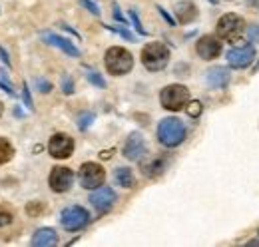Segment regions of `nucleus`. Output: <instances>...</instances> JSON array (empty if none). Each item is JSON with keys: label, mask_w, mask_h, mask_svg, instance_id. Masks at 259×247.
I'll use <instances>...</instances> for the list:
<instances>
[{"label": "nucleus", "mask_w": 259, "mask_h": 247, "mask_svg": "<svg viewBox=\"0 0 259 247\" xmlns=\"http://www.w3.org/2000/svg\"><path fill=\"white\" fill-rule=\"evenodd\" d=\"M104 64L112 76H126L134 68V56L122 46H112L104 54Z\"/></svg>", "instance_id": "1"}, {"label": "nucleus", "mask_w": 259, "mask_h": 247, "mask_svg": "<svg viewBox=\"0 0 259 247\" xmlns=\"http://www.w3.org/2000/svg\"><path fill=\"white\" fill-rule=\"evenodd\" d=\"M158 140L165 148H178L186 140V126L178 118H163L158 124Z\"/></svg>", "instance_id": "2"}, {"label": "nucleus", "mask_w": 259, "mask_h": 247, "mask_svg": "<svg viewBox=\"0 0 259 247\" xmlns=\"http://www.w3.org/2000/svg\"><path fill=\"white\" fill-rule=\"evenodd\" d=\"M142 64L150 72H160L169 64V48L162 42H150L142 50Z\"/></svg>", "instance_id": "3"}, {"label": "nucleus", "mask_w": 259, "mask_h": 247, "mask_svg": "<svg viewBox=\"0 0 259 247\" xmlns=\"http://www.w3.org/2000/svg\"><path fill=\"white\" fill-rule=\"evenodd\" d=\"M160 102H162V108H165V110L180 112L190 102V90L182 84H169L160 92Z\"/></svg>", "instance_id": "4"}, {"label": "nucleus", "mask_w": 259, "mask_h": 247, "mask_svg": "<svg viewBox=\"0 0 259 247\" xmlns=\"http://www.w3.org/2000/svg\"><path fill=\"white\" fill-rule=\"evenodd\" d=\"M90 223V214L82 205H70L64 208L60 214V225L66 231H80Z\"/></svg>", "instance_id": "5"}, {"label": "nucleus", "mask_w": 259, "mask_h": 247, "mask_svg": "<svg viewBox=\"0 0 259 247\" xmlns=\"http://www.w3.org/2000/svg\"><path fill=\"white\" fill-rule=\"evenodd\" d=\"M78 180L84 189H96L100 185H104L106 172L96 161H86V163H82V168L78 172Z\"/></svg>", "instance_id": "6"}, {"label": "nucleus", "mask_w": 259, "mask_h": 247, "mask_svg": "<svg viewBox=\"0 0 259 247\" xmlns=\"http://www.w3.org/2000/svg\"><path fill=\"white\" fill-rule=\"evenodd\" d=\"M245 28V22L239 14H224L220 20H218V36L222 40H235L241 36V32Z\"/></svg>", "instance_id": "7"}, {"label": "nucleus", "mask_w": 259, "mask_h": 247, "mask_svg": "<svg viewBox=\"0 0 259 247\" xmlns=\"http://www.w3.org/2000/svg\"><path fill=\"white\" fill-rule=\"evenodd\" d=\"M74 180H76V176H74V172L70 168L56 166V168H52V172L48 176V185H50L52 191L64 193V191H68L74 185Z\"/></svg>", "instance_id": "8"}, {"label": "nucleus", "mask_w": 259, "mask_h": 247, "mask_svg": "<svg viewBox=\"0 0 259 247\" xmlns=\"http://www.w3.org/2000/svg\"><path fill=\"white\" fill-rule=\"evenodd\" d=\"M116 191L112 189V187H108V185H100L96 187L92 193H90V203H92V208L96 210L98 214H106V212H110L112 210V205L116 203Z\"/></svg>", "instance_id": "9"}, {"label": "nucleus", "mask_w": 259, "mask_h": 247, "mask_svg": "<svg viewBox=\"0 0 259 247\" xmlns=\"http://www.w3.org/2000/svg\"><path fill=\"white\" fill-rule=\"evenodd\" d=\"M255 58V48L251 44H243V46H235L227 52V64L235 70L247 68Z\"/></svg>", "instance_id": "10"}, {"label": "nucleus", "mask_w": 259, "mask_h": 247, "mask_svg": "<svg viewBox=\"0 0 259 247\" xmlns=\"http://www.w3.org/2000/svg\"><path fill=\"white\" fill-rule=\"evenodd\" d=\"M48 152L56 159H66L74 152V140L68 134H54L48 142Z\"/></svg>", "instance_id": "11"}, {"label": "nucleus", "mask_w": 259, "mask_h": 247, "mask_svg": "<svg viewBox=\"0 0 259 247\" xmlns=\"http://www.w3.org/2000/svg\"><path fill=\"white\" fill-rule=\"evenodd\" d=\"M195 52L201 60H213L222 54V42H220V38L205 34L195 42Z\"/></svg>", "instance_id": "12"}, {"label": "nucleus", "mask_w": 259, "mask_h": 247, "mask_svg": "<svg viewBox=\"0 0 259 247\" xmlns=\"http://www.w3.org/2000/svg\"><path fill=\"white\" fill-rule=\"evenodd\" d=\"M124 157H128L132 161H140L142 159V155L146 154V142H144V138H142V134H132L128 140H126V144H124Z\"/></svg>", "instance_id": "13"}, {"label": "nucleus", "mask_w": 259, "mask_h": 247, "mask_svg": "<svg viewBox=\"0 0 259 247\" xmlns=\"http://www.w3.org/2000/svg\"><path fill=\"white\" fill-rule=\"evenodd\" d=\"M205 80H207L209 88L224 90L227 84H229V80H231V74H229V70L224 68V66H213V68H209V70H207Z\"/></svg>", "instance_id": "14"}, {"label": "nucleus", "mask_w": 259, "mask_h": 247, "mask_svg": "<svg viewBox=\"0 0 259 247\" xmlns=\"http://www.w3.org/2000/svg\"><path fill=\"white\" fill-rule=\"evenodd\" d=\"M42 38H44V42L46 44H50V46H56V48H60L64 54L68 56H72V58H78L80 56V50L70 42V40H66L62 36H58V34H52V32H44L42 34Z\"/></svg>", "instance_id": "15"}, {"label": "nucleus", "mask_w": 259, "mask_h": 247, "mask_svg": "<svg viewBox=\"0 0 259 247\" xmlns=\"http://www.w3.org/2000/svg\"><path fill=\"white\" fill-rule=\"evenodd\" d=\"M176 14H178V20L182 24H190L197 18V6L190 0H182L176 4Z\"/></svg>", "instance_id": "16"}, {"label": "nucleus", "mask_w": 259, "mask_h": 247, "mask_svg": "<svg viewBox=\"0 0 259 247\" xmlns=\"http://www.w3.org/2000/svg\"><path fill=\"white\" fill-rule=\"evenodd\" d=\"M34 247H50V245H56L58 243V235L54 229L50 227H42L38 229L36 233L32 235V241H30Z\"/></svg>", "instance_id": "17"}, {"label": "nucleus", "mask_w": 259, "mask_h": 247, "mask_svg": "<svg viewBox=\"0 0 259 247\" xmlns=\"http://www.w3.org/2000/svg\"><path fill=\"white\" fill-rule=\"evenodd\" d=\"M114 180L120 187H126V189L134 187V174H132L130 168H118L114 172Z\"/></svg>", "instance_id": "18"}, {"label": "nucleus", "mask_w": 259, "mask_h": 247, "mask_svg": "<svg viewBox=\"0 0 259 247\" xmlns=\"http://www.w3.org/2000/svg\"><path fill=\"white\" fill-rule=\"evenodd\" d=\"M163 170H165V161H163V159H154L152 163H146V166H144V174L150 176V178L160 176Z\"/></svg>", "instance_id": "19"}, {"label": "nucleus", "mask_w": 259, "mask_h": 247, "mask_svg": "<svg viewBox=\"0 0 259 247\" xmlns=\"http://www.w3.org/2000/svg\"><path fill=\"white\" fill-rule=\"evenodd\" d=\"M12 155H14V148H12V144H10L6 138H0V163L10 161V159H12Z\"/></svg>", "instance_id": "20"}, {"label": "nucleus", "mask_w": 259, "mask_h": 247, "mask_svg": "<svg viewBox=\"0 0 259 247\" xmlns=\"http://www.w3.org/2000/svg\"><path fill=\"white\" fill-rule=\"evenodd\" d=\"M94 118H96V116H94L92 112H84V114H80V116H78V128H80L82 132H86V130L92 126Z\"/></svg>", "instance_id": "21"}, {"label": "nucleus", "mask_w": 259, "mask_h": 247, "mask_svg": "<svg viewBox=\"0 0 259 247\" xmlns=\"http://www.w3.org/2000/svg\"><path fill=\"white\" fill-rule=\"evenodd\" d=\"M88 82L98 86V88H106V80H104L98 72H88Z\"/></svg>", "instance_id": "22"}, {"label": "nucleus", "mask_w": 259, "mask_h": 247, "mask_svg": "<svg viewBox=\"0 0 259 247\" xmlns=\"http://www.w3.org/2000/svg\"><path fill=\"white\" fill-rule=\"evenodd\" d=\"M130 18H132V22H134V28H136V30L140 32L142 36H146V34H148V32H146L144 28H142V22H140V18H138V12H136L134 8L130 10Z\"/></svg>", "instance_id": "23"}, {"label": "nucleus", "mask_w": 259, "mask_h": 247, "mask_svg": "<svg viewBox=\"0 0 259 247\" xmlns=\"http://www.w3.org/2000/svg\"><path fill=\"white\" fill-rule=\"evenodd\" d=\"M201 104L199 102H188V116H192V118H197L199 114H201Z\"/></svg>", "instance_id": "24"}, {"label": "nucleus", "mask_w": 259, "mask_h": 247, "mask_svg": "<svg viewBox=\"0 0 259 247\" xmlns=\"http://www.w3.org/2000/svg\"><path fill=\"white\" fill-rule=\"evenodd\" d=\"M36 88H38L42 94H48L50 90H52V84H50L46 78H38V80H36Z\"/></svg>", "instance_id": "25"}, {"label": "nucleus", "mask_w": 259, "mask_h": 247, "mask_svg": "<svg viewBox=\"0 0 259 247\" xmlns=\"http://www.w3.org/2000/svg\"><path fill=\"white\" fill-rule=\"evenodd\" d=\"M108 30H112V32H116V34H120L122 38H126V40H130V42H134L136 38H134V34L132 32H128L126 28H116V26H106Z\"/></svg>", "instance_id": "26"}, {"label": "nucleus", "mask_w": 259, "mask_h": 247, "mask_svg": "<svg viewBox=\"0 0 259 247\" xmlns=\"http://www.w3.org/2000/svg\"><path fill=\"white\" fill-rule=\"evenodd\" d=\"M22 98H24V104L28 106V110H34L32 96H30V90H28V84H26V82H24V86H22Z\"/></svg>", "instance_id": "27"}, {"label": "nucleus", "mask_w": 259, "mask_h": 247, "mask_svg": "<svg viewBox=\"0 0 259 247\" xmlns=\"http://www.w3.org/2000/svg\"><path fill=\"white\" fill-rule=\"evenodd\" d=\"M80 4H82V6H84L88 12H92L94 16H100V8H98L94 2H90V0H80Z\"/></svg>", "instance_id": "28"}, {"label": "nucleus", "mask_w": 259, "mask_h": 247, "mask_svg": "<svg viewBox=\"0 0 259 247\" xmlns=\"http://www.w3.org/2000/svg\"><path fill=\"white\" fill-rule=\"evenodd\" d=\"M62 92H64V94L74 92V82H72V78H68V76H64V78H62Z\"/></svg>", "instance_id": "29"}, {"label": "nucleus", "mask_w": 259, "mask_h": 247, "mask_svg": "<svg viewBox=\"0 0 259 247\" xmlns=\"http://www.w3.org/2000/svg\"><path fill=\"white\" fill-rule=\"evenodd\" d=\"M10 223H12V216L6 214V212H0V227H6Z\"/></svg>", "instance_id": "30"}, {"label": "nucleus", "mask_w": 259, "mask_h": 247, "mask_svg": "<svg viewBox=\"0 0 259 247\" xmlns=\"http://www.w3.org/2000/svg\"><path fill=\"white\" fill-rule=\"evenodd\" d=\"M249 40L251 42H259V26H251L249 28Z\"/></svg>", "instance_id": "31"}, {"label": "nucleus", "mask_w": 259, "mask_h": 247, "mask_svg": "<svg viewBox=\"0 0 259 247\" xmlns=\"http://www.w3.org/2000/svg\"><path fill=\"white\" fill-rule=\"evenodd\" d=\"M114 18H116L118 22H122V24H126V18L122 16V12H120V8H118V4H114Z\"/></svg>", "instance_id": "32"}, {"label": "nucleus", "mask_w": 259, "mask_h": 247, "mask_svg": "<svg viewBox=\"0 0 259 247\" xmlns=\"http://www.w3.org/2000/svg\"><path fill=\"white\" fill-rule=\"evenodd\" d=\"M158 10H160V14H162L163 18H165V20H167V24H169V26H176V20H174V18H171V16H169V14H167V12H165V10H163L162 6H158Z\"/></svg>", "instance_id": "33"}, {"label": "nucleus", "mask_w": 259, "mask_h": 247, "mask_svg": "<svg viewBox=\"0 0 259 247\" xmlns=\"http://www.w3.org/2000/svg\"><path fill=\"white\" fill-rule=\"evenodd\" d=\"M0 58H2V62H4V64L10 68V58H8V52L4 50V46H0Z\"/></svg>", "instance_id": "34"}, {"label": "nucleus", "mask_w": 259, "mask_h": 247, "mask_svg": "<svg viewBox=\"0 0 259 247\" xmlns=\"http://www.w3.org/2000/svg\"><path fill=\"white\" fill-rule=\"evenodd\" d=\"M247 245H259V239H253V241H249Z\"/></svg>", "instance_id": "35"}, {"label": "nucleus", "mask_w": 259, "mask_h": 247, "mask_svg": "<svg viewBox=\"0 0 259 247\" xmlns=\"http://www.w3.org/2000/svg\"><path fill=\"white\" fill-rule=\"evenodd\" d=\"M2 112H4V106H2V102H0V116H2Z\"/></svg>", "instance_id": "36"}]
</instances>
